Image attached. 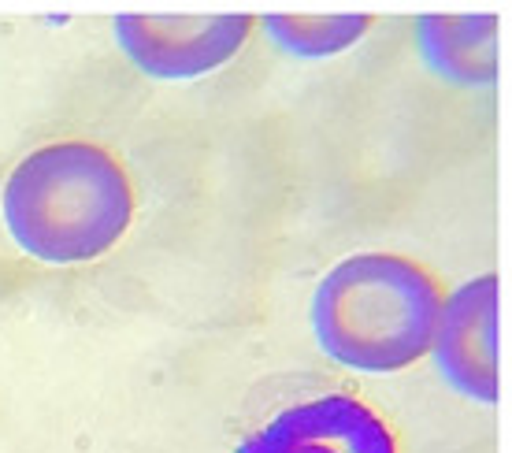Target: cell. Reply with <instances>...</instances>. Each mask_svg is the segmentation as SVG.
I'll use <instances>...</instances> for the list:
<instances>
[{"label": "cell", "instance_id": "6da1fadb", "mask_svg": "<svg viewBox=\"0 0 512 453\" xmlns=\"http://www.w3.org/2000/svg\"><path fill=\"white\" fill-rule=\"evenodd\" d=\"M4 227L41 264H86L123 242L134 186L116 156L93 142H52L23 156L4 182Z\"/></svg>", "mask_w": 512, "mask_h": 453}, {"label": "cell", "instance_id": "7a4b0ae2", "mask_svg": "<svg viewBox=\"0 0 512 453\" xmlns=\"http://www.w3.org/2000/svg\"><path fill=\"white\" fill-rule=\"evenodd\" d=\"M442 283L401 253H353L312 294V335L342 368L390 376L431 353L442 316Z\"/></svg>", "mask_w": 512, "mask_h": 453}, {"label": "cell", "instance_id": "3957f363", "mask_svg": "<svg viewBox=\"0 0 512 453\" xmlns=\"http://www.w3.org/2000/svg\"><path fill=\"white\" fill-rule=\"evenodd\" d=\"M253 26V15H119L112 34L141 75L182 82L231 64Z\"/></svg>", "mask_w": 512, "mask_h": 453}, {"label": "cell", "instance_id": "277c9868", "mask_svg": "<svg viewBox=\"0 0 512 453\" xmlns=\"http://www.w3.org/2000/svg\"><path fill=\"white\" fill-rule=\"evenodd\" d=\"M427 357L461 398L498 402V275H475L446 294Z\"/></svg>", "mask_w": 512, "mask_h": 453}, {"label": "cell", "instance_id": "5b68a950", "mask_svg": "<svg viewBox=\"0 0 512 453\" xmlns=\"http://www.w3.org/2000/svg\"><path fill=\"white\" fill-rule=\"evenodd\" d=\"M238 453H397L386 420L349 394H327L279 413Z\"/></svg>", "mask_w": 512, "mask_h": 453}, {"label": "cell", "instance_id": "8992f818", "mask_svg": "<svg viewBox=\"0 0 512 453\" xmlns=\"http://www.w3.org/2000/svg\"><path fill=\"white\" fill-rule=\"evenodd\" d=\"M423 64L453 86L498 78V15H423L416 23Z\"/></svg>", "mask_w": 512, "mask_h": 453}, {"label": "cell", "instance_id": "52a82bcc", "mask_svg": "<svg viewBox=\"0 0 512 453\" xmlns=\"http://www.w3.org/2000/svg\"><path fill=\"white\" fill-rule=\"evenodd\" d=\"M260 26L297 60H327L353 49L368 34L372 15H264Z\"/></svg>", "mask_w": 512, "mask_h": 453}]
</instances>
